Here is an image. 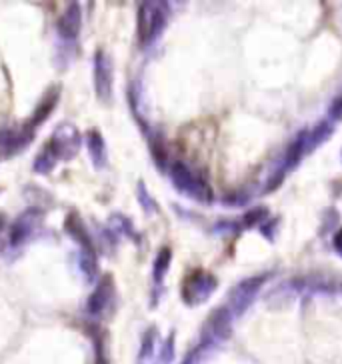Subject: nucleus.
Segmentation results:
<instances>
[{"label":"nucleus","instance_id":"1","mask_svg":"<svg viewBox=\"0 0 342 364\" xmlns=\"http://www.w3.org/2000/svg\"><path fill=\"white\" fill-rule=\"evenodd\" d=\"M80 144H82V136H80V132L73 127V124H60L58 129L54 130L53 139L46 142V146L44 150L53 156L54 161H68V159H73L78 149H80Z\"/></svg>","mask_w":342,"mask_h":364},{"label":"nucleus","instance_id":"2","mask_svg":"<svg viewBox=\"0 0 342 364\" xmlns=\"http://www.w3.org/2000/svg\"><path fill=\"white\" fill-rule=\"evenodd\" d=\"M164 4H156V2H144L140 4L139 11V36L142 44L152 43L161 31L164 28Z\"/></svg>","mask_w":342,"mask_h":364},{"label":"nucleus","instance_id":"3","mask_svg":"<svg viewBox=\"0 0 342 364\" xmlns=\"http://www.w3.org/2000/svg\"><path fill=\"white\" fill-rule=\"evenodd\" d=\"M171 178L172 182H174V186H176L181 193L188 194V196H194V198L204 200V203L210 198V191H208L206 182L201 181L186 164L174 162L171 168Z\"/></svg>","mask_w":342,"mask_h":364},{"label":"nucleus","instance_id":"4","mask_svg":"<svg viewBox=\"0 0 342 364\" xmlns=\"http://www.w3.org/2000/svg\"><path fill=\"white\" fill-rule=\"evenodd\" d=\"M41 218H43V216L38 215L36 210H28V213H24V215L18 216V218L14 220V225L11 226V230H9V245H11L14 250L24 247V245L33 238L34 230L41 225Z\"/></svg>","mask_w":342,"mask_h":364},{"label":"nucleus","instance_id":"5","mask_svg":"<svg viewBox=\"0 0 342 364\" xmlns=\"http://www.w3.org/2000/svg\"><path fill=\"white\" fill-rule=\"evenodd\" d=\"M216 289V280L210 274L204 272H194L193 277H188L184 287H182V296L188 304H198L210 296V292Z\"/></svg>","mask_w":342,"mask_h":364},{"label":"nucleus","instance_id":"6","mask_svg":"<svg viewBox=\"0 0 342 364\" xmlns=\"http://www.w3.org/2000/svg\"><path fill=\"white\" fill-rule=\"evenodd\" d=\"M95 90L102 102H107L112 92V65L102 50L95 54Z\"/></svg>","mask_w":342,"mask_h":364},{"label":"nucleus","instance_id":"7","mask_svg":"<svg viewBox=\"0 0 342 364\" xmlns=\"http://www.w3.org/2000/svg\"><path fill=\"white\" fill-rule=\"evenodd\" d=\"M114 292V282H112V277H105L97 284V290L90 294V299L86 302V309L90 314H100L108 306L110 302V296Z\"/></svg>","mask_w":342,"mask_h":364},{"label":"nucleus","instance_id":"8","mask_svg":"<svg viewBox=\"0 0 342 364\" xmlns=\"http://www.w3.org/2000/svg\"><path fill=\"white\" fill-rule=\"evenodd\" d=\"M80 24H82L80 6L76 2H73L65 11V14L60 16V21H58V33L66 41H75L78 33H80Z\"/></svg>","mask_w":342,"mask_h":364},{"label":"nucleus","instance_id":"9","mask_svg":"<svg viewBox=\"0 0 342 364\" xmlns=\"http://www.w3.org/2000/svg\"><path fill=\"white\" fill-rule=\"evenodd\" d=\"M258 287H260V280H246L242 284H238L233 292H230V304L235 306L236 311H242L246 304L252 300V296L257 294Z\"/></svg>","mask_w":342,"mask_h":364},{"label":"nucleus","instance_id":"10","mask_svg":"<svg viewBox=\"0 0 342 364\" xmlns=\"http://www.w3.org/2000/svg\"><path fill=\"white\" fill-rule=\"evenodd\" d=\"M86 144H88V150H90V156H92V162L97 168H102L107 164V144H105V139L98 130H90L88 132V139H86Z\"/></svg>","mask_w":342,"mask_h":364},{"label":"nucleus","instance_id":"11","mask_svg":"<svg viewBox=\"0 0 342 364\" xmlns=\"http://www.w3.org/2000/svg\"><path fill=\"white\" fill-rule=\"evenodd\" d=\"M58 97H60V90H58V86H54L53 90L44 97V100L38 105V108H36V112H34L33 120H31V127H38L41 122H43L44 118L48 117L50 112L54 110V107H56V102H58Z\"/></svg>","mask_w":342,"mask_h":364},{"label":"nucleus","instance_id":"12","mask_svg":"<svg viewBox=\"0 0 342 364\" xmlns=\"http://www.w3.org/2000/svg\"><path fill=\"white\" fill-rule=\"evenodd\" d=\"M66 230L70 232V236H75L76 242L82 247V250H92V238L86 232V228L80 218H76L75 215L70 216V218L66 220Z\"/></svg>","mask_w":342,"mask_h":364},{"label":"nucleus","instance_id":"13","mask_svg":"<svg viewBox=\"0 0 342 364\" xmlns=\"http://www.w3.org/2000/svg\"><path fill=\"white\" fill-rule=\"evenodd\" d=\"M171 248H162L161 252L156 255V260H154V282H161L164 279L166 270L171 267Z\"/></svg>","mask_w":342,"mask_h":364},{"label":"nucleus","instance_id":"14","mask_svg":"<svg viewBox=\"0 0 342 364\" xmlns=\"http://www.w3.org/2000/svg\"><path fill=\"white\" fill-rule=\"evenodd\" d=\"M97 255H95V250H82V255H80V270L85 272L86 279H95L97 277Z\"/></svg>","mask_w":342,"mask_h":364},{"label":"nucleus","instance_id":"15","mask_svg":"<svg viewBox=\"0 0 342 364\" xmlns=\"http://www.w3.org/2000/svg\"><path fill=\"white\" fill-rule=\"evenodd\" d=\"M334 247L342 255V230H338V235L334 236Z\"/></svg>","mask_w":342,"mask_h":364}]
</instances>
